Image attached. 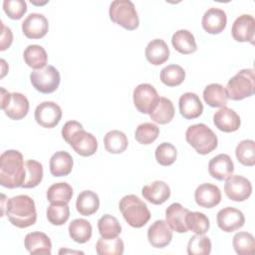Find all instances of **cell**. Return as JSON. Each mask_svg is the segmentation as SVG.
I'll return each mask as SVG.
<instances>
[{"label": "cell", "mask_w": 255, "mask_h": 255, "mask_svg": "<svg viewBox=\"0 0 255 255\" xmlns=\"http://www.w3.org/2000/svg\"><path fill=\"white\" fill-rule=\"evenodd\" d=\"M25 178V162L20 151L9 149L0 156V184L7 188L21 187Z\"/></svg>", "instance_id": "1"}, {"label": "cell", "mask_w": 255, "mask_h": 255, "mask_svg": "<svg viewBox=\"0 0 255 255\" xmlns=\"http://www.w3.org/2000/svg\"><path fill=\"white\" fill-rule=\"evenodd\" d=\"M62 136L72 148L82 156L93 155L98 149L96 137L84 129L77 121H69L62 128Z\"/></svg>", "instance_id": "2"}, {"label": "cell", "mask_w": 255, "mask_h": 255, "mask_svg": "<svg viewBox=\"0 0 255 255\" xmlns=\"http://www.w3.org/2000/svg\"><path fill=\"white\" fill-rule=\"evenodd\" d=\"M6 215L12 225L26 228L35 224L37 212L34 200L25 194L16 195L7 200Z\"/></svg>", "instance_id": "3"}, {"label": "cell", "mask_w": 255, "mask_h": 255, "mask_svg": "<svg viewBox=\"0 0 255 255\" xmlns=\"http://www.w3.org/2000/svg\"><path fill=\"white\" fill-rule=\"evenodd\" d=\"M120 210L128 225L134 228L144 226L150 219V212L146 204L136 195L124 196L119 204Z\"/></svg>", "instance_id": "4"}, {"label": "cell", "mask_w": 255, "mask_h": 255, "mask_svg": "<svg viewBox=\"0 0 255 255\" xmlns=\"http://www.w3.org/2000/svg\"><path fill=\"white\" fill-rule=\"evenodd\" d=\"M186 141L199 154H208L217 147L218 139L211 128L204 124H196L187 128Z\"/></svg>", "instance_id": "5"}, {"label": "cell", "mask_w": 255, "mask_h": 255, "mask_svg": "<svg viewBox=\"0 0 255 255\" xmlns=\"http://www.w3.org/2000/svg\"><path fill=\"white\" fill-rule=\"evenodd\" d=\"M225 92L228 99L241 101L251 97L255 92V77L253 69H243L234 75L227 83Z\"/></svg>", "instance_id": "6"}, {"label": "cell", "mask_w": 255, "mask_h": 255, "mask_svg": "<svg viewBox=\"0 0 255 255\" xmlns=\"http://www.w3.org/2000/svg\"><path fill=\"white\" fill-rule=\"evenodd\" d=\"M110 19L127 30L138 27L139 19L133 3L129 0H115L109 9Z\"/></svg>", "instance_id": "7"}, {"label": "cell", "mask_w": 255, "mask_h": 255, "mask_svg": "<svg viewBox=\"0 0 255 255\" xmlns=\"http://www.w3.org/2000/svg\"><path fill=\"white\" fill-rule=\"evenodd\" d=\"M1 109L11 120L19 121L29 112V101L21 93H9L1 88Z\"/></svg>", "instance_id": "8"}, {"label": "cell", "mask_w": 255, "mask_h": 255, "mask_svg": "<svg viewBox=\"0 0 255 255\" xmlns=\"http://www.w3.org/2000/svg\"><path fill=\"white\" fill-rule=\"evenodd\" d=\"M32 86L42 94H51L55 92L61 82L59 71L51 65L34 70L30 74Z\"/></svg>", "instance_id": "9"}, {"label": "cell", "mask_w": 255, "mask_h": 255, "mask_svg": "<svg viewBox=\"0 0 255 255\" xmlns=\"http://www.w3.org/2000/svg\"><path fill=\"white\" fill-rule=\"evenodd\" d=\"M133 104L141 114H150L155 108L159 96L150 84H139L133 90Z\"/></svg>", "instance_id": "10"}, {"label": "cell", "mask_w": 255, "mask_h": 255, "mask_svg": "<svg viewBox=\"0 0 255 255\" xmlns=\"http://www.w3.org/2000/svg\"><path fill=\"white\" fill-rule=\"evenodd\" d=\"M224 191L226 196L233 201H244L252 193L251 182L241 175H230L225 179Z\"/></svg>", "instance_id": "11"}, {"label": "cell", "mask_w": 255, "mask_h": 255, "mask_svg": "<svg viewBox=\"0 0 255 255\" xmlns=\"http://www.w3.org/2000/svg\"><path fill=\"white\" fill-rule=\"evenodd\" d=\"M36 122L43 128H52L62 119V110L54 102H43L37 106L34 114Z\"/></svg>", "instance_id": "12"}, {"label": "cell", "mask_w": 255, "mask_h": 255, "mask_svg": "<svg viewBox=\"0 0 255 255\" xmlns=\"http://www.w3.org/2000/svg\"><path fill=\"white\" fill-rule=\"evenodd\" d=\"M216 222L218 227L224 232H233L241 228L245 223L242 211L234 207H224L217 212Z\"/></svg>", "instance_id": "13"}, {"label": "cell", "mask_w": 255, "mask_h": 255, "mask_svg": "<svg viewBox=\"0 0 255 255\" xmlns=\"http://www.w3.org/2000/svg\"><path fill=\"white\" fill-rule=\"evenodd\" d=\"M49 29L47 18L43 14L31 13L22 23V31L29 39L43 38Z\"/></svg>", "instance_id": "14"}, {"label": "cell", "mask_w": 255, "mask_h": 255, "mask_svg": "<svg viewBox=\"0 0 255 255\" xmlns=\"http://www.w3.org/2000/svg\"><path fill=\"white\" fill-rule=\"evenodd\" d=\"M232 37L238 42L253 44L255 34V19L249 14L240 15L235 19L231 29Z\"/></svg>", "instance_id": "15"}, {"label": "cell", "mask_w": 255, "mask_h": 255, "mask_svg": "<svg viewBox=\"0 0 255 255\" xmlns=\"http://www.w3.org/2000/svg\"><path fill=\"white\" fill-rule=\"evenodd\" d=\"M147 239L154 248H164L172 239V230L164 220L154 221L147 230Z\"/></svg>", "instance_id": "16"}, {"label": "cell", "mask_w": 255, "mask_h": 255, "mask_svg": "<svg viewBox=\"0 0 255 255\" xmlns=\"http://www.w3.org/2000/svg\"><path fill=\"white\" fill-rule=\"evenodd\" d=\"M213 124L221 131L232 132L239 128L241 120L239 115L234 110L227 107H222L214 113Z\"/></svg>", "instance_id": "17"}, {"label": "cell", "mask_w": 255, "mask_h": 255, "mask_svg": "<svg viewBox=\"0 0 255 255\" xmlns=\"http://www.w3.org/2000/svg\"><path fill=\"white\" fill-rule=\"evenodd\" d=\"M227 17L225 11L216 7H211L206 10L201 20L202 28L209 34L221 33L225 29Z\"/></svg>", "instance_id": "18"}, {"label": "cell", "mask_w": 255, "mask_h": 255, "mask_svg": "<svg viewBox=\"0 0 255 255\" xmlns=\"http://www.w3.org/2000/svg\"><path fill=\"white\" fill-rule=\"evenodd\" d=\"M195 202L204 208H212L221 201V191L212 183H202L194 191Z\"/></svg>", "instance_id": "19"}, {"label": "cell", "mask_w": 255, "mask_h": 255, "mask_svg": "<svg viewBox=\"0 0 255 255\" xmlns=\"http://www.w3.org/2000/svg\"><path fill=\"white\" fill-rule=\"evenodd\" d=\"M24 245L30 254L51 255L52 243L48 235L43 232H30L25 236Z\"/></svg>", "instance_id": "20"}, {"label": "cell", "mask_w": 255, "mask_h": 255, "mask_svg": "<svg viewBox=\"0 0 255 255\" xmlns=\"http://www.w3.org/2000/svg\"><path fill=\"white\" fill-rule=\"evenodd\" d=\"M234 171V164L230 156L225 153H220L209 160L208 172L217 180H225Z\"/></svg>", "instance_id": "21"}, {"label": "cell", "mask_w": 255, "mask_h": 255, "mask_svg": "<svg viewBox=\"0 0 255 255\" xmlns=\"http://www.w3.org/2000/svg\"><path fill=\"white\" fill-rule=\"evenodd\" d=\"M178 107L180 115L186 120L196 119L203 112V105L199 97L191 92L184 93L180 96Z\"/></svg>", "instance_id": "22"}, {"label": "cell", "mask_w": 255, "mask_h": 255, "mask_svg": "<svg viewBox=\"0 0 255 255\" xmlns=\"http://www.w3.org/2000/svg\"><path fill=\"white\" fill-rule=\"evenodd\" d=\"M189 212L180 203L174 202L165 209V219L171 230L177 233H185L188 231L185 223V216Z\"/></svg>", "instance_id": "23"}, {"label": "cell", "mask_w": 255, "mask_h": 255, "mask_svg": "<svg viewBox=\"0 0 255 255\" xmlns=\"http://www.w3.org/2000/svg\"><path fill=\"white\" fill-rule=\"evenodd\" d=\"M141 194L148 202L159 205L165 202L170 196V188L162 180H155L141 189Z\"/></svg>", "instance_id": "24"}, {"label": "cell", "mask_w": 255, "mask_h": 255, "mask_svg": "<svg viewBox=\"0 0 255 255\" xmlns=\"http://www.w3.org/2000/svg\"><path fill=\"white\" fill-rule=\"evenodd\" d=\"M144 54L151 65L158 66L168 60L169 49L162 39H153L147 44Z\"/></svg>", "instance_id": "25"}, {"label": "cell", "mask_w": 255, "mask_h": 255, "mask_svg": "<svg viewBox=\"0 0 255 255\" xmlns=\"http://www.w3.org/2000/svg\"><path fill=\"white\" fill-rule=\"evenodd\" d=\"M50 172L54 176H66L73 168V157L72 155L64 150L55 152L50 158Z\"/></svg>", "instance_id": "26"}, {"label": "cell", "mask_w": 255, "mask_h": 255, "mask_svg": "<svg viewBox=\"0 0 255 255\" xmlns=\"http://www.w3.org/2000/svg\"><path fill=\"white\" fill-rule=\"evenodd\" d=\"M171 44L173 48L183 55L192 54L197 50V45L194 36L188 30H178L171 38Z\"/></svg>", "instance_id": "27"}, {"label": "cell", "mask_w": 255, "mask_h": 255, "mask_svg": "<svg viewBox=\"0 0 255 255\" xmlns=\"http://www.w3.org/2000/svg\"><path fill=\"white\" fill-rule=\"evenodd\" d=\"M78 212L84 216H90L97 212L100 207V198L98 194L92 190L82 191L76 201Z\"/></svg>", "instance_id": "28"}, {"label": "cell", "mask_w": 255, "mask_h": 255, "mask_svg": "<svg viewBox=\"0 0 255 255\" xmlns=\"http://www.w3.org/2000/svg\"><path fill=\"white\" fill-rule=\"evenodd\" d=\"M204 102L213 108H222L227 104V95L225 88L217 83L209 84L203 90Z\"/></svg>", "instance_id": "29"}, {"label": "cell", "mask_w": 255, "mask_h": 255, "mask_svg": "<svg viewBox=\"0 0 255 255\" xmlns=\"http://www.w3.org/2000/svg\"><path fill=\"white\" fill-rule=\"evenodd\" d=\"M150 119L159 125H164L169 123L174 117V107L172 102L164 97H159V100L153 109V111L149 114Z\"/></svg>", "instance_id": "30"}, {"label": "cell", "mask_w": 255, "mask_h": 255, "mask_svg": "<svg viewBox=\"0 0 255 255\" xmlns=\"http://www.w3.org/2000/svg\"><path fill=\"white\" fill-rule=\"evenodd\" d=\"M73 196V188L67 182L52 184L47 190V199L50 203L68 204Z\"/></svg>", "instance_id": "31"}, {"label": "cell", "mask_w": 255, "mask_h": 255, "mask_svg": "<svg viewBox=\"0 0 255 255\" xmlns=\"http://www.w3.org/2000/svg\"><path fill=\"white\" fill-rule=\"evenodd\" d=\"M23 58L25 63L35 70L45 67L48 60L45 49L40 45H29L23 53Z\"/></svg>", "instance_id": "32"}, {"label": "cell", "mask_w": 255, "mask_h": 255, "mask_svg": "<svg viewBox=\"0 0 255 255\" xmlns=\"http://www.w3.org/2000/svg\"><path fill=\"white\" fill-rule=\"evenodd\" d=\"M92 225L83 218L73 220L69 225V235L77 243H86L92 237Z\"/></svg>", "instance_id": "33"}, {"label": "cell", "mask_w": 255, "mask_h": 255, "mask_svg": "<svg viewBox=\"0 0 255 255\" xmlns=\"http://www.w3.org/2000/svg\"><path fill=\"white\" fill-rule=\"evenodd\" d=\"M104 144L107 151L111 153H122L127 149L128 141L123 131L114 129L106 133L104 136Z\"/></svg>", "instance_id": "34"}, {"label": "cell", "mask_w": 255, "mask_h": 255, "mask_svg": "<svg viewBox=\"0 0 255 255\" xmlns=\"http://www.w3.org/2000/svg\"><path fill=\"white\" fill-rule=\"evenodd\" d=\"M43 178V166L34 159H28L25 161V178L21 187L33 188L36 187Z\"/></svg>", "instance_id": "35"}, {"label": "cell", "mask_w": 255, "mask_h": 255, "mask_svg": "<svg viewBox=\"0 0 255 255\" xmlns=\"http://www.w3.org/2000/svg\"><path fill=\"white\" fill-rule=\"evenodd\" d=\"M124 250V241L119 237H101L96 244V251L99 255H122Z\"/></svg>", "instance_id": "36"}, {"label": "cell", "mask_w": 255, "mask_h": 255, "mask_svg": "<svg viewBox=\"0 0 255 255\" xmlns=\"http://www.w3.org/2000/svg\"><path fill=\"white\" fill-rule=\"evenodd\" d=\"M98 229L104 238L118 237L122 232V226L119 220L110 214H105L99 219Z\"/></svg>", "instance_id": "37"}, {"label": "cell", "mask_w": 255, "mask_h": 255, "mask_svg": "<svg viewBox=\"0 0 255 255\" xmlns=\"http://www.w3.org/2000/svg\"><path fill=\"white\" fill-rule=\"evenodd\" d=\"M237 160L245 166L255 164V142L252 139L241 140L235 149Z\"/></svg>", "instance_id": "38"}, {"label": "cell", "mask_w": 255, "mask_h": 255, "mask_svg": "<svg viewBox=\"0 0 255 255\" xmlns=\"http://www.w3.org/2000/svg\"><path fill=\"white\" fill-rule=\"evenodd\" d=\"M185 223L187 229L195 234H205L210 226L208 217L198 211H189L185 216Z\"/></svg>", "instance_id": "39"}, {"label": "cell", "mask_w": 255, "mask_h": 255, "mask_svg": "<svg viewBox=\"0 0 255 255\" xmlns=\"http://www.w3.org/2000/svg\"><path fill=\"white\" fill-rule=\"evenodd\" d=\"M185 79L183 68L178 65L171 64L164 67L160 71V81L167 87H175L180 85Z\"/></svg>", "instance_id": "40"}, {"label": "cell", "mask_w": 255, "mask_h": 255, "mask_svg": "<svg viewBox=\"0 0 255 255\" xmlns=\"http://www.w3.org/2000/svg\"><path fill=\"white\" fill-rule=\"evenodd\" d=\"M232 244L234 250L239 255H252L255 249L254 237L251 233L241 231L234 235Z\"/></svg>", "instance_id": "41"}, {"label": "cell", "mask_w": 255, "mask_h": 255, "mask_svg": "<svg viewBox=\"0 0 255 255\" xmlns=\"http://www.w3.org/2000/svg\"><path fill=\"white\" fill-rule=\"evenodd\" d=\"M211 241L204 234L193 235L187 244V253L189 255H208L211 252Z\"/></svg>", "instance_id": "42"}, {"label": "cell", "mask_w": 255, "mask_h": 255, "mask_svg": "<svg viewBox=\"0 0 255 255\" xmlns=\"http://www.w3.org/2000/svg\"><path fill=\"white\" fill-rule=\"evenodd\" d=\"M159 134V128L151 123H143L137 126L134 131L135 139L141 144H150Z\"/></svg>", "instance_id": "43"}, {"label": "cell", "mask_w": 255, "mask_h": 255, "mask_svg": "<svg viewBox=\"0 0 255 255\" xmlns=\"http://www.w3.org/2000/svg\"><path fill=\"white\" fill-rule=\"evenodd\" d=\"M70 216V208L68 204L51 203L47 208L48 221L53 225H63L67 222Z\"/></svg>", "instance_id": "44"}, {"label": "cell", "mask_w": 255, "mask_h": 255, "mask_svg": "<svg viewBox=\"0 0 255 255\" xmlns=\"http://www.w3.org/2000/svg\"><path fill=\"white\" fill-rule=\"evenodd\" d=\"M176 154L175 146L169 142H162L155 149V159L163 166L171 165L176 159Z\"/></svg>", "instance_id": "45"}, {"label": "cell", "mask_w": 255, "mask_h": 255, "mask_svg": "<svg viewBox=\"0 0 255 255\" xmlns=\"http://www.w3.org/2000/svg\"><path fill=\"white\" fill-rule=\"evenodd\" d=\"M3 10L9 18L19 20L27 11V4L24 0H4Z\"/></svg>", "instance_id": "46"}, {"label": "cell", "mask_w": 255, "mask_h": 255, "mask_svg": "<svg viewBox=\"0 0 255 255\" xmlns=\"http://www.w3.org/2000/svg\"><path fill=\"white\" fill-rule=\"evenodd\" d=\"M1 29H2V33H1L0 50L4 51L11 46L13 41V34L11 29L9 27H6L2 22H1Z\"/></svg>", "instance_id": "47"}, {"label": "cell", "mask_w": 255, "mask_h": 255, "mask_svg": "<svg viewBox=\"0 0 255 255\" xmlns=\"http://www.w3.org/2000/svg\"><path fill=\"white\" fill-rule=\"evenodd\" d=\"M1 63H2V67H3V70H2V75H1V78H3V77H4V75H5V70H4V66L6 65V63H5V61H4L3 59H1Z\"/></svg>", "instance_id": "48"}]
</instances>
